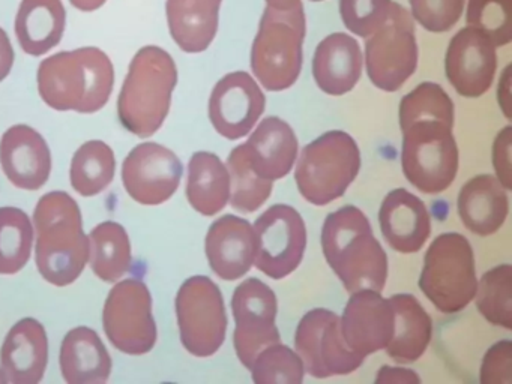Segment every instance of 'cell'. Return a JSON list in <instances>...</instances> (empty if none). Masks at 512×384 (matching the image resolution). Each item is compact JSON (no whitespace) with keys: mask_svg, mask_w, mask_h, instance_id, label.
Returning <instances> with one entry per match:
<instances>
[{"mask_svg":"<svg viewBox=\"0 0 512 384\" xmlns=\"http://www.w3.org/2000/svg\"><path fill=\"white\" fill-rule=\"evenodd\" d=\"M401 165L406 179L424 194H440L455 180L454 102L442 86L419 84L400 102Z\"/></svg>","mask_w":512,"mask_h":384,"instance_id":"obj_1","label":"cell"},{"mask_svg":"<svg viewBox=\"0 0 512 384\" xmlns=\"http://www.w3.org/2000/svg\"><path fill=\"white\" fill-rule=\"evenodd\" d=\"M37 81L41 98L53 110L91 114L109 102L115 68L100 48L82 47L44 59Z\"/></svg>","mask_w":512,"mask_h":384,"instance_id":"obj_2","label":"cell"},{"mask_svg":"<svg viewBox=\"0 0 512 384\" xmlns=\"http://www.w3.org/2000/svg\"><path fill=\"white\" fill-rule=\"evenodd\" d=\"M38 272L56 287L73 284L89 260V237L83 231L79 204L64 191L41 197L34 212Z\"/></svg>","mask_w":512,"mask_h":384,"instance_id":"obj_3","label":"cell"},{"mask_svg":"<svg viewBox=\"0 0 512 384\" xmlns=\"http://www.w3.org/2000/svg\"><path fill=\"white\" fill-rule=\"evenodd\" d=\"M322 249L331 269L350 294L359 290L382 293L388 278V257L374 237L362 210L344 206L326 218Z\"/></svg>","mask_w":512,"mask_h":384,"instance_id":"obj_4","label":"cell"},{"mask_svg":"<svg viewBox=\"0 0 512 384\" xmlns=\"http://www.w3.org/2000/svg\"><path fill=\"white\" fill-rule=\"evenodd\" d=\"M178 83L173 57L157 45H146L131 60L118 99L119 120L140 138L154 135L163 126L172 93Z\"/></svg>","mask_w":512,"mask_h":384,"instance_id":"obj_5","label":"cell"},{"mask_svg":"<svg viewBox=\"0 0 512 384\" xmlns=\"http://www.w3.org/2000/svg\"><path fill=\"white\" fill-rule=\"evenodd\" d=\"M307 32L302 2L280 11L266 6L251 48V69L266 90L289 89L302 69V44Z\"/></svg>","mask_w":512,"mask_h":384,"instance_id":"obj_6","label":"cell"},{"mask_svg":"<svg viewBox=\"0 0 512 384\" xmlns=\"http://www.w3.org/2000/svg\"><path fill=\"white\" fill-rule=\"evenodd\" d=\"M361 168L358 144L344 131H329L302 149L296 164L299 192L314 206L343 197Z\"/></svg>","mask_w":512,"mask_h":384,"instance_id":"obj_7","label":"cell"},{"mask_svg":"<svg viewBox=\"0 0 512 384\" xmlns=\"http://www.w3.org/2000/svg\"><path fill=\"white\" fill-rule=\"evenodd\" d=\"M419 288L443 314H455L475 299V255L460 233L437 236L424 258Z\"/></svg>","mask_w":512,"mask_h":384,"instance_id":"obj_8","label":"cell"},{"mask_svg":"<svg viewBox=\"0 0 512 384\" xmlns=\"http://www.w3.org/2000/svg\"><path fill=\"white\" fill-rule=\"evenodd\" d=\"M365 66L374 86L397 92L418 66V44L412 15L392 2L388 20L365 42Z\"/></svg>","mask_w":512,"mask_h":384,"instance_id":"obj_9","label":"cell"},{"mask_svg":"<svg viewBox=\"0 0 512 384\" xmlns=\"http://www.w3.org/2000/svg\"><path fill=\"white\" fill-rule=\"evenodd\" d=\"M176 315L182 345L196 357L217 353L226 339L227 315L223 294L208 276H191L179 288Z\"/></svg>","mask_w":512,"mask_h":384,"instance_id":"obj_10","label":"cell"},{"mask_svg":"<svg viewBox=\"0 0 512 384\" xmlns=\"http://www.w3.org/2000/svg\"><path fill=\"white\" fill-rule=\"evenodd\" d=\"M103 326L107 338L122 353L142 356L155 347L157 324L145 282L124 279L112 288L104 305Z\"/></svg>","mask_w":512,"mask_h":384,"instance_id":"obj_11","label":"cell"},{"mask_svg":"<svg viewBox=\"0 0 512 384\" xmlns=\"http://www.w3.org/2000/svg\"><path fill=\"white\" fill-rule=\"evenodd\" d=\"M295 348L305 371L316 378L347 375L364 362L344 342L340 317L325 308L311 309L302 317L296 327Z\"/></svg>","mask_w":512,"mask_h":384,"instance_id":"obj_12","label":"cell"},{"mask_svg":"<svg viewBox=\"0 0 512 384\" xmlns=\"http://www.w3.org/2000/svg\"><path fill=\"white\" fill-rule=\"evenodd\" d=\"M257 237V269L272 279L295 272L304 258L307 228L298 210L275 204L254 222Z\"/></svg>","mask_w":512,"mask_h":384,"instance_id":"obj_13","label":"cell"},{"mask_svg":"<svg viewBox=\"0 0 512 384\" xmlns=\"http://www.w3.org/2000/svg\"><path fill=\"white\" fill-rule=\"evenodd\" d=\"M277 309V296L260 279H247L233 293L232 311L236 321L233 344L245 368H251L263 348L280 342V332L275 326Z\"/></svg>","mask_w":512,"mask_h":384,"instance_id":"obj_14","label":"cell"},{"mask_svg":"<svg viewBox=\"0 0 512 384\" xmlns=\"http://www.w3.org/2000/svg\"><path fill=\"white\" fill-rule=\"evenodd\" d=\"M181 179V159L158 143L134 147L122 165V182L128 195L143 206H158L169 200Z\"/></svg>","mask_w":512,"mask_h":384,"instance_id":"obj_15","label":"cell"},{"mask_svg":"<svg viewBox=\"0 0 512 384\" xmlns=\"http://www.w3.org/2000/svg\"><path fill=\"white\" fill-rule=\"evenodd\" d=\"M266 99L248 72L227 74L215 84L209 98V119L227 140L245 137L265 111Z\"/></svg>","mask_w":512,"mask_h":384,"instance_id":"obj_16","label":"cell"},{"mask_svg":"<svg viewBox=\"0 0 512 384\" xmlns=\"http://www.w3.org/2000/svg\"><path fill=\"white\" fill-rule=\"evenodd\" d=\"M497 68L496 45L475 27H464L452 36L446 51L449 83L464 98H479L491 84Z\"/></svg>","mask_w":512,"mask_h":384,"instance_id":"obj_17","label":"cell"},{"mask_svg":"<svg viewBox=\"0 0 512 384\" xmlns=\"http://www.w3.org/2000/svg\"><path fill=\"white\" fill-rule=\"evenodd\" d=\"M340 324L347 347L365 359L368 354L385 350L391 342L394 309L379 291H355L344 308Z\"/></svg>","mask_w":512,"mask_h":384,"instance_id":"obj_18","label":"cell"},{"mask_svg":"<svg viewBox=\"0 0 512 384\" xmlns=\"http://www.w3.org/2000/svg\"><path fill=\"white\" fill-rule=\"evenodd\" d=\"M0 165L14 186L38 191L52 173V153L43 135L31 126H11L0 140Z\"/></svg>","mask_w":512,"mask_h":384,"instance_id":"obj_19","label":"cell"},{"mask_svg":"<svg viewBox=\"0 0 512 384\" xmlns=\"http://www.w3.org/2000/svg\"><path fill=\"white\" fill-rule=\"evenodd\" d=\"M257 254V237L247 219L224 215L206 236V257L215 275L235 281L250 272Z\"/></svg>","mask_w":512,"mask_h":384,"instance_id":"obj_20","label":"cell"},{"mask_svg":"<svg viewBox=\"0 0 512 384\" xmlns=\"http://www.w3.org/2000/svg\"><path fill=\"white\" fill-rule=\"evenodd\" d=\"M49 360L46 329L35 318L14 324L0 350V371L8 383L37 384L43 380Z\"/></svg>","mask_w":512,"mask_h":384,"instance_id":"obj_21","label":"cell"},{"mask_svg":"<svg viewBox=\"0 0 512 384\" xmlns=\"http://www.w3.org/2000/svg\"><path fill=\"white\" fill-rule=\"evenodd\" d=\"M379 222L388 245L401 254L418 252L431 234L430 213L424 201L403 188L386 195Z\"/></svg>","mask_w":512,"mask_h":384,"instance_id":"obj_22","label":"cell"},{"mask_svg":"<svg viewBox=\"0 0 512 384\" xmlns=\"http://www.w3.org/2000/svg\"><path fill=\"white\" fill-rule=\"evenodd\" d=\"M362 51L358 42L346 33H332L319 45L313 59L317 86L332 96L350 92L362 72Z\"/></svg>","mask_w":512,"mask_h":384,"instance_id":"obj_23","label":"cell"},{"mask_svg":"<svg viewBox=\"0 0 512 384\" xmlns=\"http://www.w3.org/2000/svg\"><path fill=\"white\" fill-rule=\"evenodd\" d=\"M248 158L251 167L262 179L278 180L287 176L298 156V138L289 123L277 116L260 122L248 138Z\"/></svg>","mask_w":512,"mask_h":384,"instance_id":"obj_24","label":"cell"},{"mask_svg":"<svg viewBox=\"0 0 512 384\" xmlns=\"http://www.w3.org/2000/svg\"><path fill=\"white\" fill-rule=\"evenodd\" d=\"M68 384H103L112 374V357L95 330L80 326L65 335L59 354Z\"/></svg>","mask_w":512,"mask_h":384,"instance_id":"obj_25","label":"cell"},{"mask_svg":"<svg viewBox=\"0 0 512 384\" xmlns=\"http://www.w3.org/2000/svg\"><path fill=\"white\" fill-rule=\"evenodd\" d=\"M509 212L508 195L491 174H479L461 188L458 213L467 230L478 236L496 233Z\"/></svg>","mask_w":512,"mask_h":384,"instance_id":"obj_26","label":"cell"},{"mask_svg":"<svg viewBox=\"0 0 512 384\" xmlns=\"http://www.w3.org/2000/svg\"><path fill=\"white\" fill-rule=\"evenodd\" d=\"M67 11L62 0H22L14 20L20 47L29 56L49 53L64 38Z\"/></svg>","mask_w":512,"mask_h":384,"instance_id":"obj_27","label":"cell"},{"mask_svg":"<svg viewBox=\"0 0 512 384\" xmlns=\"http://www.w3.org/2000/svg\"><path fill=\"white\" fill-rule=\"evenodd\" d=\"M223 0H167L170 35L185 53H202L214 41Z\"/></svg>","mask_w":512,"mask_h":384,"instance_id":"obj_28","label":"cell"},{"mask_svg":"<svg viewBox=\"0 0 512 384\" xmlns=\"http://www.w3.org/2000/svg\"><path fill=\"white\" fill-rule=\"evenodd\" d=\"M389 302L394 309V335L386 351L395 362H416L430 344L433 321L412 294H394Z\"/></svg>","mask_w":512,"mask_h":384,"instance_id":"obj_29","label":"cell"},{"mask_svg":"<svg viewBox=\"0 0 512 384\" xmlns=\"http://www.w3.org/2000/svg\"><path fill=\"white\" fill-rule=\"evenodd\" d=\"M187 198L194 210L214 216L230 198V174L215 153L196 152L188 164Z\"/></svg>","mask_w":512,"mask_h":384,"instance_id":"obj_30","label":"cell"},{"mask_svg":"<svg viewBox=\"0 0 512 384\" xmlns=\"http://www.w3.org/2000/svg\"><path fill=\"white\" fill-rule=\"evenodd\" d=\"M89 258L98 278L116 282L131 269L133 255L127 231L118 222L97 225L89 234Z\"/></svg>","mask_w":512,"mask_h":384,"instance_id":"obj_31","label":"cell"},{"mask_svg":"<svg viewBox=\"0 0 512 384\" xmlns=\"http://www.w3.org/2000/svg\"><path fill=\"white\" fill-rule=\"evenodd\" d=\"M115 168L116 159L112 147L104 141H88L74 153L70 171L71 186L83 197H94L113 182Z\"/></svg>","mask_w":512,"mask_h":384,"instance_id":"obj_32","label":"cell"},{"mask_svg":"<svg viewBox=\"0 0 512 384\" xmlns=\"http://www.w3.org/2000/svg\"><path fill=\"white\" fill-rule=\"evenodd\" d=\"M34 227L17 207H0V275H16L31 258Z\"/></svg>","mask_w":512,"mask_h":384,"instance_id":"obj_33","label":"cell"},{"mask_svg":"<svg viewBox=\"0 0 512 384\" xmlns=\"http://www.w3.org/2000/svg\"><path fill=\"white\" fill-rule=\"evenodd\" d=\"M230 174V201L241 213L256 212L272 192L274 182L262 179L251 167L245 143L235 147L227 159Z\"/></svg>","mask_w":512,"mask_h":384,"instance_id":"obj_34","label":"cell"},{"mask_svg":"<svg viewBox=\"0 0 512 384\" xmlns=\"http://www.w3.org/2000/svg\"><path fill=\"white\" fill-rule=\"evenodd\" d=\"M476 306L494 326L512 329V266L502 264L482 275L476 288Z\"/></svg>","mask_w":512,"mask_h":384,"instance_id":"obj_35","label":"cell"},{"mask_svg":"<svg viewBox=\"0 0 512 384\" xmlns=\"http://www.w3.org/2000/svg\"><path fill=\"white\" fill-rule=\"evenodd\" d=\"M250 371L256 384H301L305 369L298 353L278 342L257 354Z\"/></svg>","mask_w":512,"mask_h":384,"instance_id":"obj_36","label":"cell"},{"mask_svg":"<svg viewBox=\"0 0 512 384\" xmlns=\"http://www.w3.org/2000/svg\"><path fill=\"white\" fill-rule=\"evenodd\" d=\"M466 21L496 47L512 39V0H469Z\"/></svg>","mask_w":512,"mask_h":384,"instance_id":"obj_37","label":"cell"},{"mask_svg":"<svg viewBox=\"0 0 512 384\" xmlns=\"http://www.w3.org/2000/svg\"><path fill=\"white\" fill-rule=\"evenodd\" d=\"M392 0H340V14L344 26L368 38L388 20Z\"/></svg>","mask_w":512,"mask_h":384,"instance_id":"obj_38","label":"cell"},{"mask_svg":"<svg viewBox=\"0 0 512 384\" xmlns=\"http://www.w3.org/2000/svg\"><path fill=\"white\" fill-rule=\"evenodd\" d=\"M412 15L425 30L443 33L451 30L464 12L466 0H409Z\"/></svg>","mask_w":512,"mask_h":384,"instance_id":"obj_39","label":"cell"},{"mask_svg":"<svg viewBox=\"0 0 512 384\" xmlns=\"http://www.w3.org/2000/svg\"><path fill=\"white\" fill-rule=\"evenodd\" d=\"M482 384H512V342L500 341L485 353L481 366Z\"/></svg>","mask_w":512,"mask_h":384,"instance_id":"obj_40","label":"cell"},{"mask_svg":"<svg viewBox=\"0 0 512 384\" xmlns=\"http://www.w3.org/2000/svg\"><path fill=\"white\" fill-rule=\"evenodd\" d=\"M512 128L506 126L502 131L497 134L496 141L493 146V162L496 168L497 177L499 182L502 183L503 188H512L511 177V143H512Z\"/></svg>","mask_w":512,"mask_h":384,"instance_id":"obj_41","label":"cell"},{"mask_svg":"<svg viewBox=\"0 0 512 384\" xmlns=\"http://www.w3.org/2000/svg\"><path fill=\"white\" fill-rule=\"evenodd\" d=\"M376 383L419 384L421 383V378H419L418 375H416V372H413L412 369L383 366V368L380 369L379 374H377Z\"/></svg>","mask_w":512,"mask_h":384,"instance_id":"obj_42","label":"cell"},{"mask_svg":"<svg viewBox=\"0 0 512 384\" xmlns=\"http://www.w3.org/2000/svg\"><path fill=\"white\" fill-rule=\"evenodd\" d=\"M14 59H16V53H14L10 36L0 27V83L10 75Z\"/></svg>","mask_w":512,"mask_h":384,"instance_id":"obj_43","label":"cell"},{"mask_svg":"<svg viewBox=\"0 0 512 384\" xmlns=\"http://www.w3.org/2000/svg\"><path fill=\"white\" fill-rule=\"evenodd\" d=\"M107 0H70L74 8L82 12H94L97 9L103 8Z\"/></svg>","mask_w":512,"mask_h":384,"instance_id":"obj_44","label":"cell"},{"mask_svg":"<svg viewBox=\"0 0 512 384\" xmlns=\"http://www.w3.org/2000/svg\"><path fill=\"white\" fill-rule=\"evenodd\" d=\"M268 6L274 9H280V11H287V9L295 8L296 5L301 3V0H266Z\"/></svg>","mask_w":512,"mask_h":384,"instance_id":"obj_45","label":"cell"},{"mask_svg":"<svg viewBox=\"0 0 512 384\" xmlns=\"http://www.w3.org/2000/svg\"><path fill=\"white\" fill-rule=\"evenodd\" d=\"M0 383H8L7 378H5L4 372L0 371Z\"/></svg>","mask_w":512,"mask_h":384,"instance_id":"obj_46","label":"cell"},{"mask_svg":"<svg viewBox=\"0 0 512 384\" xmlns=\"http://www.w3.org/2000/svg\"><path fill=\"white\" fill-rule=\"evenodd\" d=\"M311 2H320V0H311Z\"/></svg>","mask_w":512,"mask_h":384,"instance_id":"obj_47","label":"cell"}]
</instances>
